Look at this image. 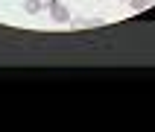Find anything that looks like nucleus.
I'll return each instance as SVG.
<instances>
[{"label":"nucleus","mask_w":155,"mask_h":132,"mask_svg":"<svg viewBox=\"0 0 155 132\" xmlns=\"http://www.w3.org/2000/svg\"><path fill=\"white\" fill-rule=\"evenodd\" d=\"M47 9H50V15H53L56 24H68L70 21V9L64 3H59V0H47Z\"/></svg>","instance_id":"f257e3e1"},{"label":"nucleus","mask_w":155,"mask_h":132,"mask_svg":"<svg viewBox=\"0 0 155 132\" xmlns=\"http://www.w3.org/2000/svg\"><path fill=\"white\" fill-rule=\"evenodd\" d=\"M129 6L135 9V12H140V9H147V6H149V0H129Z\"/></svg>","instance_id":"7ed1b4c3"},{"label":"nucleus","mask_w":155,"mask_h":132,"mask_svg":"<svg viewBox=\"0 0 155 132\" xmlns=\"http://www.w3.org/2000/svg\"><path fill=\"white\" fill-rule=\"evenodd\" d=\"M44 6H47V0H26V3H24V12H26V15H38Z\"/></svg>","instance_id":"f03ea898"}]
</instances>
